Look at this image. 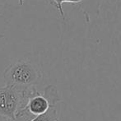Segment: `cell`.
<instances>
[{"instance_id":"8","label":"cell","mask_w":121,"mask_h":121,"mask_svg":"<svg viewBox=\"0 0 121 121\" xmlns=\"http://www.w3.org/2000/svg\"><path fill=\"white\" fill-rule=\"evenodd\" d=\"M49 1H50V0H49Z\"/></svg>"},{"instance_id":"2","label":"cell","mask_w":121,"mask_h":121,"mask_svg":"<svg viewBox=\"0 0 121 121\" xmlns=\"http://www.w3.org/2000/svg\"><path fill=\"white\" fill-rule=\"evenodd\" d=\"M5 84L26 90L35 87L42 79L40 66L27 59H21L10 64L3 73Z\"/></svg>"},{"instance_id":"3","label":"cell","mask_w":121,"mask_h":121,"mask_svg":"<svg viewBox=\"0 0 121 121\" xmlns=\"http://www.w3.org/2000/svg\"><path fill=\"white\" fill-rule=\"evenodd\" d=\"M30 89L22 90L13 86H0V120L16 121V115L25 106Z\"/></svg>"},{"instance_id":"5","label":"cell","mask_w":121,"mask_h":121,"mask_svg":"<svg viewBox=\"0 0 121 121\" xmlns=\"http://www.w3.org/2000/svg\"><path fill=\"white\" fill-rule=\"evenodd\" d=\"M83 0H50L49 3L51 4H54L56 7L58 12H59V15L64 19L65 16H64V9H63V3H79L82 2Z\"/></svg>"},{"instance_id":"6","label":"cell","mask_w":121,"mask_h":121,"mask_svg":"<svg viewBox=\"0 0 121 121\" xmlns=\"http://www.w3.org/2000/svg\"><path fill=\"white\" fill-rule=\"evenodd\" d=\"M1 16H2V13H0V17H1ZM3 37H4V35H3V34H0V40H1V39H3Z\"/></svg>"},{"instance_id":"4","label":"cell","mask_w":121,"mask_h":121,"mask_svg":"<svg viewBox=\"0 0 121 121\" xmlns=\"http://www.w3.org/2000/svg\"><path fill=\"white\" fill-rule=\"evenodd\" d=\"M30 121H59V112L56 109V105L51 106L45 114L38 115Z\"/></svg>"},{"instance_id":"1","label":"cell","mask_w":121,"mask_h":121,"mask_svg":"<svg viewBox=\"0 0 121 121\" xmlns=\"http://www.w3.org/2000/svg\"><path fill=\"white\" fill-rule=\"evenodd\" d=\"M58 88L54 85H48L42 92L36 87L30 89L26 103L16 115V121H30L38 115H43L51 106L61 101Z\"/></svg>"},{"instance_id":"7","label":"cell","mask_w":121,"mask_h":121,"mask_svg":"<svg viewBox=\"0 0 121 121\" xmlns=\"http://www.w3.org/2000/svg\"><path fill=\"white\" fill-rule=\"evenodd\" d=\"M19 3L21 5H22L23 3H24V0H19Z\"/></svg>"}]
</instances>
